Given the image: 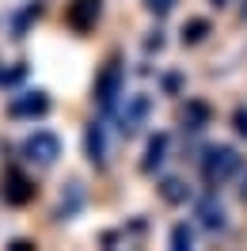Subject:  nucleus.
<instances>
[{"instance_id":"nucleus-1","label":"nucleus","mask_w":247,"mask_h":251,"mask_svg":"<svg viewBox=\"0 0 247 251\" xmlns=\"http://www.w3.org/2000/svg\"><path fill=\"white\" fill-rule=\"evenodd\" d=\"M236 168H240V156L232 149H213L205 156V164H201V175H205V183H224Z\"/></svg>"},{"instance_id":"nucleus-2","label":"nucleus","mask_w":247,"mask_h":251,"mask_svg":"<svg viewBox=\"0 0 247 251\" xmlns=\"http://www.w3.org/2000/svg\"><path fill=\"white\" fill-rule=\"evenodd\" d=\"M118 92H122V65H118V61H110L107 69H103L99 84H95V99H99L103 107H110V103L118 99Z\"/></svg>"},{"instance_id":"nucleus-3","label":"nucleus","mask_w":247,"mask_h":251,"mask_svg":"<svg viewBox=\"0 0 247 251\" xmlns=\"http://www.w3.org/2000/svg\"><path fill=\"white\" fill-rule=\"evenodd\" d=\"M27 152H31V160H38V164H53L57 152H61V141H57L53 133H34L31 141H27Z\"/></svg>"},{"instance_id":"nucleus-4","label":"nucleus","mask_w":247,"mask_h":251,"mask_svg":"<svg viewBox=\"0 0 247 251\" xmlns=\"http://www.w3.org/2000/svg\"><path fill=\"white\" fill-rule=\"evenodd\" d=\"M95 19H99V0H73V8H69V23H73L76 31H88Z\"/></svg>"},{"instance_id":"nucleus-5","label":"nucleus","mask_w":247,"mask_h":251,"mask_svg":"<svg viewBox=\"0 0 247 251\" xmlns=\"http://www.w3.org/2000/svg\"><path fill=\"white\" fill-rule=\"evenodd\" d=\"M145 114H148V99L145 95H137L133 103H129V110H125V118H122V129L125 133H133L141 122H145Z\"/></svg>"},{"instance_id":"nucleus-6","label":"nucleus","mask_w":247,"mask_h":251,"mask_svg":"<svg viewBox=\"0 0 247 251\" xmlns=\"http://www.w3.org/2000/svg\"><path fill=\"white\" fill-rule=\"evenodd\" d=\"M46 110H49V103H46L42 92H34V95H27V99H16V103H12V114H46Z\"/></svg>"},{"instance_id":"nucleus-7","label":"nucleus","mask_w":247,"mask_h":251,"mask_svg":"<svg viewBox=\"0 0 247 251\" xmlns=\"http://www.w3.org/2000/svg\"><path fill=\"white\" fill-rule=\"evenodd\" d=\"M198 217H201V225H205V228H221V225H224V209L205 198V202L198 205Z\"/></svg>"},{"instance_id":"nucleus-8","label":"nucleus","mask_w":247,"mask_h":251,"mask_svg":"<svg viewBox=\"0 0 247 251\" xmlns=\"http://www.w3.org/2000/svg\"><path fill=\"white\" fill-rule=\"evenodd\" d=\"M164 152H168V133H160V137H152V141H148V156H145V172H152L156 164L164 160Z\"/></svg>"},{"instance_id":"nucleus-9","label":"nucleus","mask_w":247,"mask_h":251,"mask_svg":"<svg viewBox=\"0 0 247 251\" xmlns=\"http://www.w3.org/2000/svg\"><path fill=\"white\" fill-rule=\"evenodd\" d=\"M88 152H92V160H103V156H107V137H103V129H99V126L88 129Z\"/></svg>"},{"instance_id":"nucleus-10","label":"nucleus","mask_w":247,"mask_h":251,"mask_svg":"<svg viewBox=\"0 0 247 251\" xmlns=\"http://www.w3.org/2000/svg\"><path fill=\"white\" fill-rule=\"evenodd\" d=\"M205 122H209V107H205V103H186V126H190V129H201Z\"/></svg>"},{"instance_id":"nucleus-11","label":"nucleus","mask_w":247,"mask_h":251,"mask_svg":"<svg viewBox=\"0 0 247 251\" xmlns=\"http://www.w3.org/2000/svg\"><path fill=\"white\" fill-rule=\"evenodd\" d=\"M27 198H31V187H27V179H19V175H12V179H8V202H27Z\"/></svg>"},{"instance_id":"nucleus-12","label":"nucleus","mask_w":247,"mask_h":251,"mask_svg":"<svg viewBox=\"0 0 247 251\" xmlns=\"http://www.w3.org/2000/svg\"><path fill=\"white\" fill-rule=\"evenodd\" d=\"M205 31H209V23H205V19H190V23L183 27V38H186V42H201Z\"/></svg>"},{"instance_id":"nucleus-13","label":"nucleus","mask_w":247,"mask_h":251,"mask_svg":"<svg viewBox=\"0 0 247 251\" xmlns=\"http://www.w3.org/2000/svg\"><path fill=\"white\" fill-rule=\"evenodd\" d=\"M190 244H194V232H190L186 225H175V228H171V248L186 251V248H190Z\"/></svg>"},{"instance_id":"nucleus-14","label":"nucleus","mask_w":247,"mask_h":251,"mask_svg":"<svg viewBox=\"0 0 247 251\" xmlns=\"http://www.w3.org/2000/svg\"><path fill=\"white\" fill-rule=\"evenodd\" d=\"M164 198H168V202H183V198H186V187L179 183V179H168V183H164Z\"/></svg>"},{"instance_id":"nucleus-15","label":"nucleus","mask_w":247,"mask_h":251,"mask_svg":"<svg viewBox=\"0 0 247 251\" xmlns=\"http://www.w3.org/2000/svg\"><path fill=\"white\" fill-rule=\"evenodd\" d=\"M236 129L247 137V110H236Z\"/></svg>"},{"instance_id":"nucleus-16","label":"nucleus","mask_w":247,"mask_h":251,"mask_svg":"<svg viewBox=\"0 0 247 251\" xmlns=\"http://www.w3.org/2000/svg\"><path fill=\"white\" fill-rule=\"evenodd\" d=\"M148 8H152V12H168L171 0H148Z\"/></svg>"},{"instance_id":"nucleus-17","label":"nucleus","mask_w":247,"mask_h":251,"mask_svg":"<svg viewBox=\"0 0 247 251\" xmlns=\"http://www.w3.org/2000/svg\"><path fill=\"white\" fill-rule=\"evenodd\" d=\"M217 4H221V0H217Z\"/></svg>"}]
</instances>
